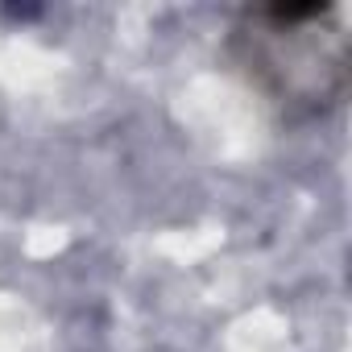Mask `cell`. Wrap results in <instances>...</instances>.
<instances>
[{
	"mask_svg": "<svg viewBox=\"0 0 352 352\" xmlns=\"http://www.w3.org/2000/svg\"><path fill=\"white\" fill-rule=\"evenodd\" d=\"M236 71L290 120L331 112L348 91V30L340 5L245 9L228 34Z\"/></svg>",
	"mask_w": 352,
	"mask_h": 352,
	"instance_id": "1",
	"label": "cell"
}]
</instances>
